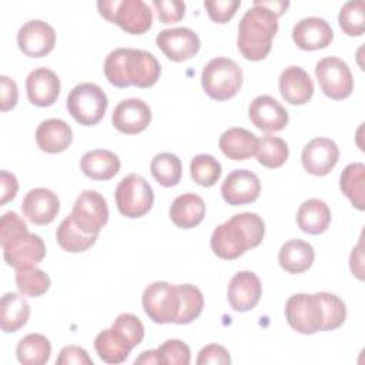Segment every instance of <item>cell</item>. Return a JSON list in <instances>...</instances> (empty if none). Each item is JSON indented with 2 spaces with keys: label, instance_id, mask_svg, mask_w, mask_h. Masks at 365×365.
Masks as SVG:
<instances>
[{
  "label": "cell",
  "instance_id": "cell-1",
  "mask_svg": "<svg viewBox=\"0 0 365 365\" xmlns=\"http://www.w3.org/2000/svg\"><path fill=\"white\" fill-rule=\"evenodd\" d=\"M104 76L118 88L135 86L147 88L154 86L161 74L158 60L147 50L115 48L106 57Z\"/></svg>",
  "mask_w": 365,
  "mask_h": 365
},
{
  "label": "cell",
  "instance_id": "cell-2",
  "mask_svg": "<svg viewBox=\"0 0 365 365\" xmlns=\"http://www.w3.org/2000/svg\"><path fill=\"white\" fill-rule=\"evenodd\" d=\"M265 224L255 212L234 214L230 220L215 227L211 234V250L222 259H235L245 251L261 244Z\"/></svg>",
  "mask_w": 365,
  "mask_h": 365
},
{
  "label": "cell",
  "instance_id": "cell-3",
  "mask_svg": "<svg viewBox=\"0 0 365 365\" xmlns=\"http://www.w3.org/2000/svg\"><path fill=\"white\" fill-rule=\"evenodd\" d=\"M277 31L278 16L255 0L240 20L237 47L247 60H264L271 51Z\"/></svg>",
  "mask_w": 365,
  "mask_h": 365
},
{
  "label": "cell",
  "instance_id": "cell-4",
  "mask_svg": "<svg viewBox=\"0 0 365 365\" xmlns=\"http://www.w3.org/2000/svg\"><path fill=\"white\" fill-rule=\"evenodd\" d=\"M242 70L228 57L210 60L201 73V86L208 97L217 101L232 98L241 88Z\"/></svg>",
  "mask_w": 365,
  "mask_h": 365
},
{
  "label": "cell",
  "instance_id": "cell-5",
  "mask_svg": "<svg viewBox=\"0 0 365 365\" xmlns=\"http://www.w3.org/2000/svg\"><path fill=\"white\" fill-rule=\"evenodd\" d=\"M100 14L130 34H143L153 24V11L143 0H100Z\"/></svg>",
  "mask_w": 365,
  "mask_h": 365
},
{
  "label": "cell",
  "instance_id": "cell-6",
  "mask_svg": "<svg viewBox=\"0 0 365 365\" xmlns=\"http://www.w3.org/2000/svg\"><path fill=\"white\" fill-rule=\"evenodd\" d=\"M66 106L78 124L96 125L106 114L108 98L100 86L86 81L71 88Z\"/></svg>",
  "mask_w": 365,
  "mask_h": 365
},
{
  "label": "cell",
  "instance_id": "cell-7",
  "mask_svg": "<svg viewBox=\"0 0 365 365\" xmlns=\"http://www.w3.org/2000/svg\"><path fill=\"white\" fill-rule=\"evenodd\" d=\"M154 202V191L148 181L138 174L125 175L115 188V204L121 215L140 218L145 215Z\"/></svg>",
  "mask_w": 365,
  "mask_h": 365
},
{
  "label": "cell",
  "instance_id": "cell-8",
  "mask_svg": "<svg viewBox=\"0 0 365 365\" xmlns=\"http://www.w3.org/2000/svg\"><path fill=\"white\" fill-rule=\"evenodd\" d=\"M141 302L144 312L153 322L174 324L180 312L178 285L155 281L144 289Z\"/></svg>",
  "mask_w": 365,
  "mask_h": 365
},
{
  "label": "cell",
  "instance_id": "cell-9",
  "mask_svg": "<svg viewBox=\"0 0 365 365\" xmlns=\"http://www.w3.org/2000/svg\"><path fill=\"white\" fill-rule=\"evenodd\" d=\"M285 318L289 327L304 335L322 331L324 309L318 294H294L285 302Z\"/></svg>",
  "mask_w": 365,
  "mask_h": 365
},
{
  "label": "cell",
  "instance_id": "cell-10",
  "mask_svg": "<svg viewBox=\"0 0 365 365\" xmlns=\"http://www.w3.org/2000/svg\"><path fill=\"white\" fill-rule=\"evenodd\" d=\"M315 76L322 93L332 100H345L354 90L352 73L339 57L321 58L315 66Z\"/></svg>",
  "mask_w": 365,
  "mask_h": 365
},
{
  "label": "cell",
  "instance_id": "cell-11",
  "mask_svg": "<svg viewBox=\"0 0 365 365\" xmlns=\"http://www.w3.org/2000/svg\"><path fill=\"white\" fill-rule=\"evenodd\" d=\"M70 215L81 231L90 235H98L108 221L107 201L98 191L84 190L76 198Z\"/></svg>",
  "mask_w": 365,
  "mask_h": 365
},
{
  "label": "cell",
  "instance_id": "cell-12",
  "mask_svg": "<svg viewBox=\"0 0 365 365\" xmlns=\"http://www.w3.org/2000/svg\"><path fill=\"white\" fill-rule=\"evenodd\" d=\"M157 47L165 54L171 61H187L194 57L201 41L197 33L188 27H173L161 30L155 37Z\"/></svg>",
  "mask_w": 365,
  "mask_h": 365
},
{
  "label": "cell",
  "instance_id": "cell-13",
  "mask_svg": "<svg viewBox=\"0 0 365 365\" xmlns=\"http://www.w3.org/2000/svg\"><path fill=\"white\" fill-rule=\"evenodd\" d=\"M339 160L336 143L327 137H317L308 141L301 153V163L305 171L315 177H324L332 171Z\"/></svg>",
  "mask_w": 365,
  "mask_h": 365
},
{
  "label": "cell",
  "instance_id": "cell-14",
  "mask_svg": "<svg viewBox=\"0 0 365 365\" xmlns=\"http://www.w3.org/2000/svg\"><path fill=\"white\" fill-rule=\"evenodd\" d=\"M17 46L29 57H44L56 46V31L43 20H29L19 29Z\"/></svg>",
  "mask_w": 365,
  "mask_h": 365
},
{
  "label": "cell",
  "instance_id": "cell-15",
  "mask_svg": "<svg viewBox=\"0 0 365 365\" xmlns=\"http://www.w3.org/2000/svg\"><path fill=\"white\" fill-rule=\"evenodd\" d=\"M261 192V182L250 170L231 171L221 185L222 200L228 205H244L254 202Z\"/></svg>",
  "mask_w": 365,
  "mask_h": 365
},
{
  "label": "cell",
  "instance_id": "cell-16",
  "mask_svg": "<svg viewBox=\"0 0 365 365\" xmlns=\"http://www.w3.org/2000/svg\"><path fill=\"white\" fill-rule=\"evenodd\" d=\"M111 123L123 134H138L150 125L151 108L140 98L121 100L113 111Z\"/></svg>",
  "mask_w": 365,
  "mask_h": 365
},
{
  "label": "cell",
  "instance_id": "cell-17",
  "mask_svg": "<svg viewBox=\"0 0 365 365\" xmlns=\"http://www.w3.org/2000/svg\"><path fill=\"white\" fill-rule=\"evenodd\" d=\"M251 123L262 131H281L287 127L289 115L285 107L268 94L255 97L248 107Z\"/></svg>",
  "mask_w": 365,
  "mask_h": 365
},
{
  "label": "cell",
  "instance_id": "cell-18",
  "mask_svg": "<svg viewBox=\"0 0 365 365\" xmlns=\"http://www.w3.org/2000/svg\"><path fill=\"white\" fill-rule=\"evenodd\" d=\"M262 295V285L259 278L252 271L237 272L227 289V297L231 308L237 312H247L255 308Z\"/></svg>",
  "mask_w": 365,
  "mask_h": 365
},
{
  "label": "cell",
  "instance_id": "cell-19",
  "mask_svg": "<svg viewBox=\"0 0 365 365\" xmlns=\"http://www.w3.org/2000/svg\"><path fill=\"white\" fill-rule=\"evenodd\" d=\"M23 215L36 225H46L54 221L60 211V200L48 188H33L21 201Z\"/></svg>",
  "mask_w": 365,
  "mask_h": 365
},
{
  "label": "cell",
  "instance_id": "cell-20",
  "mask_svg": "<svg viewBox=\"0 0 365 365\" xmlns=\"http://www.w3.org/2000/svg\"><path fill=\"white\" fill-rule=\"evenodd\" d=\"M292 40L301 50L314 51L328 47L334 40V31L325 19L309 16L292 27Z\"/></svg>",
  "mask_w": 365,
  "mask_h": 365
},
{
  "label": "cell",
  "instance_id": "cell-21",
  "mask_svg": "<svg viewBox=\"0 0 365 365\" xmlns=\"http://www.w3.org/2000/svg\"><path fill=\"white\" fill-rule=\"evenodd\" d=\"M60 78L58 76L46 67L34 68L26 78V91L29 101L37 107L53 106L60 94Z\"/></svg>",
  "mask_w": 365,
  "mask_h": 365
},
{
  "label": "cell",
  "instance_id": "cell-22",
  "mask_svg": "<svg viewBox=\"0 0 365 365\" xmlns=\"http://www.w3.org/2000/svg\"><path fill=\"white\" fill-rule=\"evenodd\" d=\"M3 257L4 261L16 269L33 267L41 262L46 257V244L40 235L27 232L26 235L4 247Z\"/></svg>",
  "mask_w": 365,
  "mask_h": 365
},
{
  "label": "cell",
  "instance_id": "cell-23",
  "mask_svg": "<svg viewBox=\"0 0 365 365\" xmlns=\"http://www.w3.org/2000/svg\"><path fill=\"white\" fill-rule=\"evenodd\" d=\"M278 87L282 98L292 106L308 103L314 94V83L299 66L287 67L278 78Z\"/></svg>",
  "mask_w": 365,
  "mask_h": 365
},
{
  "label": "cell",
  "instance_id": "cell-24",
  "mask_svg": "<svg viewBox=\"0 0 365 365\" xmlns=\"http://www.w3.org/2000/svg\"><path fill=\"white\" fill-rule=\"evenodd\" d=\"M36 143L41 151L63 153L73 143V130L61 118H47L36 130Z\"/></svg>",
  "mask_w": 365,
  "mask_h": 365
},
{
  "label": "cell",
  "instance_id": "cell-25",
  "mask_svg": "<svg viewBox=\"0 0 365 365\" xmlns=\"http://www.w3.org/2000/svg\"><path fill=\"white\" fill-rule=\"evenodd\" d=\"M218 147L230 160L242 161L255 155L258 148V138L247 128L232 127L221 134Z\"/></svg>",
  "mask_w": 365,
  "mask_h": 365
},
{
  "label": "cell",
  "instance_id": "cell-26",
  "mask_svg": "<svg viewBox=\"0 0 365 365\" xmlns=\"http://www.w3.org/2000/svg\"><path fill=\"white\" fill-rule=\"evenodd\" d=\"M120 167L121 163L118 155L110 150H91L80 160L83 174L96 181L111 180L120 171Z\"/></svg>",
  "mask_w": 365,
  "mask_h": 365
},
{
  "label": "cell",
  "instance_id": "cell-27",
  "mask_svg": "<svg viewBox=\"0 0 365 365\" xmlns=\"http://www.w3.org/2000/svg\"><path fill=\"white\" fill-rule=\"evenodd\" d=\"M315 259L314 247L299 238L288 240L282 244L278 252V262L281 268L289 274H302L311 268Z\"/></svg>",
  "mask_w": 365,
  "mask_h": 365
},
{
  "label": "cell",
  "instance_id": "cell-28",
  "mask_svg": "<svg viewBox=\"0 0 365 365\" xmlns=\"http://www.w3.org/2000/svg\"><path fill=\"white\" fill-rule=\"evenodd\" d=\"M205 217V204L204 200L194 194L185 192L178 195L170 207L171 221L182 230L197 227Z\"/></svg>",
  "mask_w": 365,
  "mask_h": 365
},
{
  "label": "cell",
  "instance_id": "cell-29",
  "mask_svg": "<svg viewBox=\"0 0 365 365\" xmlns=\"http://www.w3.org/2000/svg\"><path fill=\"white\" fill-rule=\"evenodd\" d=\"M297 224L301 231L311 235L325 232L331 224V210L328 204L319 198L304 201L297 211Z\"/></svg>",
  "mask_w": 365,
  "mask_h": 365
},
{
  "label": "cell",
  "instance_id": "cell-30",
  "mask_svg": "<svg viewBox=\"0 0 365 365\" xmlns=\"http://www.w3.org/2000/svg\"><path fill=\"white\" fill-rule=\"evenodd\" d=\"M94 348L100 359L107 364L124 362L133 349L128 339L113 327L97 334L94 338Z\"/></svg>",
  "mask_w": 365,
  "mask_h": 365
},
{
  "label": "cell",
  "instance_id": "cell-31",
  "mask_svg": "<svg viewBox=\"0 0 365 365\" xmlns=\"http://www.w3.org/2000/svg\"><path fill=\"white\" fill-rule=\"evenodd\" d=\"M30 317V305L17 292H6L0 302V327L4 332H17Z\"/></svg>",
  "mask_w": 365,
  "mask_h": 365
},
{
  "label": "cell",
  "instance_id": "cell-32",
  "mask_svg": "<svg viewBox=\"0 0 365 365\" xmlns=\"http://www.w3.org/2000/svg\"><path fill=\"white\" fill-rule=\"evenodd\" d=\"M339 188L351 204L359 210H365V165L362 163L348 164L339 175Z\"/></svg>",
  "mask_w": 365,
  "mask_h": 365
},
{
  "label": "cell",
  "instance_id": "cell-33",
  "mask_svg": "<svg viewBox=\"0 0 365 365\" xmlns=\"http://www.w3.org/2000/svg\"><path fill=\"white\" fill-rule=\"evenodd\" d=\"M51 355V344L43 334H27L16 346V356L24 365L47 364Z\"/></svg>",
  "mask_w": 365,
  "mask_h": 365
},
{
  "label": "cell",
  "instance_id": "cell-34",
  "mask_svg": "<svg viewBox=\"0 0 365 365\" xmlns=\"http://www.w3.org/2000/svg\"><path fill=\"white\" fill-rule=\"evenodd\" d=\"M98 235H90L81 231L73 221L71 215L66 217L56 231V240L58 245L67 252H83L96 244Z\"/></svg>",
  "mask_w": 365,
  "mask_h": 365
},
{
  "label": "cell",
  "instance_id": "cell-35",
  "mask_svg": "<svg viewBox=\"0 0 365 365\" xmlns=\"http://www.w3.org/2000/svg\"><path fill=\"white\" fill-rule=\"evenodd\" d=\"M255 155L261 165L267 168H278L288 160L289 148L285 140L281 137L265 134L258 138V148Z\"/></svg>",
  "mask_w": 365,
  "mask_h": 365
},
{
  "label": "cell",
  "instance_id": "cell-36",
  "mask_svg": "<svg viewBox=\"0 0 365 365\" xmlns=\"http://www.w3.org/2000/svg\"><path fill=\"white\" fill-rule=\"evenodd\" d=\"M150 171L160 185L174 187L181 180V160L173 153H160L151 160Z\"/></svg>",
  "mask_w": 365,
  "mask_h": 365
},
{
  "label": "cell",
  "instance_id": "cell-37",
  "mask_svg": "<svg viewBox=\"0 0 365 365\" xmlns=\"http://www.w3.org/2000/svg\"><path fill=\"white\" fill-rule=\"evenodd\" d=\"M180 312L174 324L185 325L200 317L204 308V297L200 288L191 284H178Z\"/></svg>",
  "mask_w": 365,
  "mask_h": 365
},
{
  "label": "cell",
  "instance_id": "cell-38",
  "mask_svg": "<svg viewBox=\"0 0 365 365\" xmlns=\"http://www.w3.org/2000/svg\"><path fill=\"white\" fill-rule=\"evenodd\" d=\"M50 277L36 265L16 269V285L21 295L40 297L50 288Z\"/></svg>",
  "mask_w": 365,
  "mask_h": 365
},
{
  "label": "cell",
  "instance_id": "cell-39",
  "mask_svg": "<svg viewBox=\"0 0 365 365\" xmlns=\"http://www.w3.org/2000/svg\"><path fill=\"white\" fill-rule=\"evenodd\" d=\"M190 173L194 182L201 187H212L221 177L222 168L218 160L210 154H198L190 163Z\"/></svg>",
  "mask_w": 365,
  "mask_h": 365
},
{
  "label": "cell",
  "instance_id": "cell-40",
  "mask_svg": "<svg viewBox=\"0 0 365 365\" xmlns=\"http://www.w3.org/2000/svg\"><path fill=\"white\" fill-rule=\"evenodd\" d=\"M324 309V327L322 331H334L339 328L346 319L345 302L335 294L317 292Z\"/></svg>",
  "mask_w": 365,
  "mask_h": 365
},
{
  "label": "cell",
  "instance_id": "cell-41",
  "mask_svg": "<svg viewBox=\"0 0 365 365\" xmlns=\"http://www.w3.org/2000/svg\"><path fill=\"white\" fill-rule=\"evenodd\" d=\"M364 7L365 3L362 0L358 1H346L338 16V23L341 30L348 36H362L364 33Z\"/></svg>",
  "mask_w": 365,
  "mask_h": 365
},
{
  "label": "cell",
  "instance_id": "cell-42",
  "mask_svg": "<svg viewBox=\"0 0 365 365\" xmlns=\"http://www.w3.org/2000/svg\"><path fill=\"white\" fill-rule=\"evenodd\" d=\"M155 351L161 365H188L191 361L190 346L180 339H167Z\"/></svg>",
  "mask_w": 365,
  "mask_h": 365
},
{
  "label": "cell",
  "instance_id": "cell-43",
  "mask_svg": "<svg viewBox=\"0 0 365 365\" xmlns=\"http://www.w3.org/2000/svg\"><path fill=\"white\" fill-rule=\"evenodd\" d=\"M29 232L24 220L14 211H9L0 218V244L1 248Z\"/></svg>",
  "mask_w": 365,
  "mask_h": 365
},
{
  "label": "cell",
  "instance_id": "cell-44",
  "mask_svg": "<svg viewBox=\"0 0 365 365\" xmlns=\"http://www.w3.org/2000/svg\"><path fill=\"white\" fill-rule=\"evenodd\" d=\"M113 328H115L117 331H120L131 344L133 348H135L138 344H141L143 338H144V325L140 321V318L134 314L125 312V314H120L113 325Z\"/></svg>",
  "mask_w": 365,
  "mask_h": 365
},
{
  "label": "cell",
  "instance_id": "cell-45",
  "mask_svg": "<svg viewBox=\"0 0 365 365\" xmlns=\"http://www.w3.org/2000/svg\"><path fill=\"white\" fill-rule=\"evenodd\" d=\"M157 17L164 24L180 21L185 14V3L180 0H153Z\"/></svg>",
  "mask_w": 365,
  "mask_h": 365
},
{
  "label": "cell",
  "instance_id": "cell-46",
  "mask_svg": "<svg viewBox=\"0 0 365 365\" xmlns=\"http://www.w3.org/2000/svg\"><path fill=\"white\" fill-rule=\"evenodd\" d=\"M240 1L237 0H205L204 7L212 21L217 23H227L230 21L237 9L240 7Z\"/></svg>",
  "mask_w": 365,
  "mask_h": 365
},
{
  "label": "cell",
  "instance_id": "cell-47",
  "mask_svg": "<svg viewBox=\"0 0 365 365\" xmlns=\"http://www.w3.org/2000/svg\"><path fill=\"white\" fill-rule=\"evenodd\" d=\"M57 365H93V359L88 356L87 351L81 346L77 345H67L64 346L57 359H56Z\"/></svg>",
  "mask_w": 365,
  "mask_h": 365
},
{
  "label": "cell",
  "instance_id": "cell-48",
  "mask_svg": "<svg viewBox=\"0 0 365 365\" xmlns=\"http://www.w3.org/2000/svg\"><path fill=\"white\" fill-rule=\"evenodd\" d=\"M198 365L205 364H231V356L228 351L217 344H210L201 348L198 352V358L195 361Z\"/></svg>",
  "mask_w": 365,
  "mask_h": 365
},
{
  "label": "cell",
  "instance_id": "cell-49",
  "mask_svg": "<svg viewBox=\"0 0 365 365\" xmlns=\"http://www.w3.org/2000/svg\"><path fill=\"white\" fill-rule=\"evenodd\" d=\"M0 110L9 111L16 107L19 100V88L13 78L7 76H0Z\"/></svg>",
  "mask_w": 365,
  "mask_h": 365
},
{
  "label": "cell",
  "instance_id": "cell-50",
  "mask_svg": "<svg viewBox=\"0 0 365 365\" xmlns=\"http://www.w3.org/2000/svg\"><path fill=\"white\" fill-rule=\"evenodd\" d=\"M19 182L14 174L7 170L0 171V205H4L7 201L13 200L17 194Z\"/></svg>",
  "mask_w": 365,
  "mask_h": 365
},
{
  "label": "cell",
  "instance_id": "cell-51",
  "mask_svg": "<svg viewBox=\"0 0 365 365\" xmlns=\"http://www.w3.org/2000/svg\"><path fill=\"white\" fill-rule=\"evenodd\" d=\"M362 247L359 248V251H358V258H356V255H355V252L352 251L351 252V258H349V262H351V271L356 275V278H359V279H364V264H362V261H364V257H362Z\"/></svg>",
  "mask_w": 365,
  "mask_h": 365
},
{
  "label": "cell",
  "instance_id": "cell-52",
  "mask_svg": "<svg viewBox=\"0 0 365 365\" xmlns=\"http://www.w3.org/2000/svg\"><path fill=\"white\" fill-rule=\"evenodd\" d=\"M258 3L264 7H267L268 10L274 11L278 17L284 14V11L288 9L289 6V1H274V0H269V1H264V0H258Z\"/></svg>",
  "mask_w": 365,
  "mask_h": 365
},
{
  "label": "cell",
  "instance_id": "cell-53",
  "mask_svg": "<svg viewBox=\"0 0 365 365\" xmlns=\"http://www.w3.org/2000/svg\"><path fill=\"white\" fill-rule=\"evenodd\" d=\"M134 364H144V365L158 364L157 351H155V349H150V351H144V352H141V355L134 361Z\"/></svg>",
  "mask_w": 365,
  "mask_h": 365
}]
</instances>
